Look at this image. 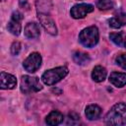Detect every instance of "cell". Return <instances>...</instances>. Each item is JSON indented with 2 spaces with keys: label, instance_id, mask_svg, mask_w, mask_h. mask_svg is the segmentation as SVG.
<instances>
[{
  "label": "cell",
  "instance_id": "cell-9",
  "mask_svg": "<svg viewBox=\"0 0 126 126\" xmlns=\"http://www.w3.org/2000/svg\"><path fill=\"white\" fill-rule=\"evenodd\" d=\"M17 85V80L15 78V76L5 73V72H1L0 74V87L3 90H7V89H14Z\"/></svg>",
  "mask_w": 126,
  "mask_h": 126
},
{
  "label": "cell",
  "instance_id": "cell-5",
  "mask_svg": "<svg viewBox=\"0 0 126 126\" xmlns=\"http://www.w3.org/2000/svg\"><path fill=\"white\" fill-rule=\"evenodd\" d=\"M40 65H41V56L37 52H33L31 55H29L23 63V66L26 69V71L30 73H34L35 71H37Z\"/></svg>",
  "mask_w": 126,
  "mask_h": 126
},
{
  "label": "cell",
  "instance_id": "cell-11",
  "mask_svg": "<svg viewBox=\"0 0 126 126\" xmlns=\"http://www.w3.org/2000/svg\"><path fill=\"white\" fill-rule=\"evenodd\" d=\"M109 81L117 88H121L126 85V73L112 72L109 76Z\"/></svg>",
  "mask_w": 126,
  "mask_h": 126
},
{
  "label": "cell",
  "instance_id": "cell-16",
  "mask_svg": "<svg viewBox=\"0 0 126 126\" xmlns=\"http://www.w3.org/2000/svg\"><path fill=\"white\" fill-rule=\"evenodd\" d=\"M73 60L78 65H84L90 62V56L89 54L82 52V51H76L73 54Z\"/></svg>",
  "mask_w": 126,
  "mask_h": 126
},
{
  "label": "cell",
  "instance_id": "cell-1",
  "mask_svg": "<svg viewBox=\"0 0 126 126\" xmlns=\"http://www.w3.org/2000/svg\"><path fill=\"white\" fill-rule=\"evenodd\" d=\"M104 122L108 125H125L126 124V103H116L106 114Z\"/></svg>",
  "mask_w": 126,
  "mask_h": 126
},
{
  "label": "cell",
  "instance_id": "cell-2",
  "mask_svg": "<svg viewBox=\"0 0 126 126\" xmlns=\"http://www.w3.org/2000/svg\"><path fill=\"white\" fill-rule=\"evenodd\" d=\"M98 30L94 26L84 29L79 34L80 42L86 47H94L98 42Z\"/></svg>",
  "mask_w": 126,
  "mask_h": 126
},
{
  "label": "cell",
  "instance_id": "cell-19",
  "mask_svg": "<svg viewBox=\"0 0 126 126\" xmlns=\"http://www.w3.org/2000/svg\"><path fill=\"white\" fill-rule=\"evenodd\" d=\"M114 6L113 2L110 0H97L96 1V7L99 10H110Z\"/></svg>",
  "mask_w": 126,
  "mask_h": 126
},
{
  "label": "cell",
  "instance_id": "cell-15",
  "mask_svg": "<svg viewBox=\"0 0 126 126\" xmlns=\"http://www.w3.org/2000/svg\"><path fill=\"white\" fill-rule=\"evenodd\" d=\"M106 77V70L102 66H95L92 73V78L94 82H102Z\"/></svg>",
  "mask_w": 126,
  "mask_h": 126
},
{
  "label": "cell",
  "instance_id": "cell-4",
  "mask_svg": "<svg viewBox=\"0 0 126 126\" xmlns=\"http://www.w3.org/2000/svg\"><path fill=\"white\" fill-rule=\"evenodd\" d=\"M42 89L38 79L36 77H32L25 75L21 79V91L24 94L35 93Z\"/></svg>",
  "mask_w": 126,
  "mask_h": 126
},
{
  "label": "cell",
  "instance_id": "cell-22",
  "mask_svg": "<svg viewBox=\"0 0 126 126\" xmlns=\"http://www.w3.org/2000/svg\"><path fill=\"white\" fill-rule=\"evenodd\" d=\"M20 6L24 9H26V10H29L30 9V5H29V3H28V1L27 0H20Z\"/></svg>",
  "mask_w": 126,
  "mask_h": 126
},
{
  "label": "cell",
  "instance_id": "cell-10",
  "mask_svg": "<svg viewBox=\"0 0 126 126\" xmlns=\"http://www.w3.org/2000/svg\"><path fill=\"white\" fill-rule=\"evenodd\" d=\"M25 35L30 38V39H33V38H37L40 34V30L37 24L35 23H28L25 27Z\"/></svg>",
  "mask_w": 126,
  "mask_h": 126
},
{
  "label": "cell",
  "instance_id": "cell-12",
  "mask_svg": "<svg viewBox=\"0 0 126 126\" xmlns=\"http://www.w3.org/2000/svg\"><path fill=\"white\" fill-rule=\"evenodd\" d=\"M109 26L113 29H119L122 26L126 25V14L125 13H118L114 17H112L109 21Z\"/></svg>",
  "mask_w": 126,
  "mask_h": 126
},
{
  "label": "cell",
  "instance_id": "cell-17",
  "mask_svg": "<svg viewBox=\"0 0 126 126\" xmlns=\"http://www.w3.org/2000/svg\"><path fill=\"white\" fill-rule=\"evenodd\" d=\"M109 38L118 46L120 47H126V40L122 33L118 32H112L109 34Z\"/></svg>",
  "mask_w": 126,
  "mask_h": 126
},
{
  "label": "cell",
  "instance_id": "cell-7",
  "mask_svg": "<svg viewBox=\"0 0 126 126\" xmlns=\"http://www.w3.org/2000/svg\"><path fill=\"white\" fill-rule=\"evenodd\" d=\"M93 11H94V6L93 5L82 3V4H77V5L73 6L71 8L70 13H71V16L74 19H82Z\"/></svg>",
  "mask_w": 126,
  "mask_h": 126
},
{
  "label": "cell",
  "instance_id": "cell-8",
  "mask_svg": "<svg viewBox=\"0 0 126 126\" xmlns=\"http://www.w3.org/2000/svg\"><path fill=\"white\" fill-rule=\"evenodd\" d=\"M23 15L20 13V12H18V11H16V12H14L13 14H12V18H11V21L8 23V26H7V28H8V31L11 32V33H13L14 35H19L20 34V32H21V30H22V26H21V21L23 20Z\"/></svg>",
  "mask_w": 126,
  "mask_h": 126
},
{
  "label": "cell",
  "instance_id": "cell-3",
  "mask_svg": "<svg viewBox=\"0 0 126 126\" xmlns=\"http://www.w3.org/2000/svg\"><path fill=\"white\" fill-rule=\"evenodd\" d=\"M67 74H68V69L64 66H61V67H57V68L47 70L46 72L43 73L41 79H42V82L45 85L51 86V85H54V84L58 83L61 79L66 77Z\"/></svg>",
  "mask_w": 126,
  "mask_h": 126
},
{
  "label": "cell",
  "instance_id": "cell-20",
  "mask_svg": "<svg viewBox=\"0 0 126 126\" xmlns=\"http://www.w3.org/2000/svg\"><path fill=\"white\" fill-rule=\"evenodd\" d=\"M116 63L123 69H126V53L120 54L116 57Z\"/></svg>",
  "mask_w": 126,
  "mask_h": 126
},
{
  "label": "cell",
  "instance_id": "cell-21",
  "mask_svg": "<svg viewBox=\"0 0 126 126\" xmlns=\"http://www.w3.org/2000/svg\"><path fill=\"white\" fill-rule=\"evenodd\" d=\"M20 50H21V44H20V42H18V41L13 42L12 45H11V53L13 55H18L19 52H20Z\"/></svg>",
  "mask_w": 126,
  "mask_h": 126
},
{
  "label": "cell",
  "instance_id": "cell-14",
  "mask_svg": "<svg viewBox=\"0 0 126 126\" xmlns=\"http://www.w3.org/2000/svg\"><path fill=\"white\" fill-rule=\"evenodd\" d=\"M63 118L64 117H63V114L61 112L56 111V110H53V111H51L46 116L45 122L48 125H58V124H60L63 121Z\"/></svg>",
  "mask_w": 126,
  "mask_h": 126
},
{
  "label": "cell",
  "instance_id": "cell-23",
  "mask_svg": "<svg viewBox=\"0 0 126 126\" xmlns=\"http://www.w3.org/2000/svg\"><path fill=\"white\" fill-rule=\"evenodd\" d=\"M2 1H5V0H2Z\"/></svg>",
  "mask_w": 126,
  "mask_h": 126
},
{
  "label": "cell",
  "instance_id": "cell-13",
  "mask_svg": "<svg viewBox=\"0 0 126 126\" xmlns=\"http://www.w3.org/2000/svg\"><path fill=\"white\" fill-rule=\"evenodd\" d=\"M101 114V108L96 104H91L88 105L86 108V116L90 120H95L97 119Z\"/></svg>",
  "mask_w": 126,
  "mask_h": 126
},
{
  "label": "cell",
  "instance_id": "cell-6",
  "mask_svg": "<svg viewBox=\"0 0 126 126\" xmlns=\"http://www.w3.org/2000/svg\"><path fill=\"white\" fill-rule=\"evenodd\" d=\"M37 16H38V20H39L41 26L44 28V30L48 33H50L52 35L57 34V29H56V26H55V22L53 21V19L48 14L37 13Z\"/></svg>",
  "mask_w": 126,
  "mask_h": 126
},
{
  "label": "cell",
  "instance_id": "cell-18",
  "mask_svg": "<svg viewBox=\"0 0 126 126\" xmlns=\"http://www.w3.org/2000/svg\"><path fill=\"white\" fill-rule=\"evenodd\" d=\"M36 8H37V13L47 14L51 8V2L50 0H37Z\"/></svg>",
  "mask_w": 126,
  "mask_h": 126
}]
</instances>
